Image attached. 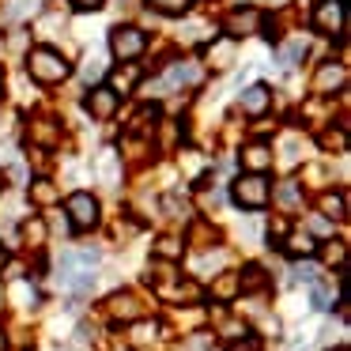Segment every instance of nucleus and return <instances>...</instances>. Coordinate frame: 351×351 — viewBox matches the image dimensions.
<instances>
[{
	"instance_id": "6",
	"label": "nucleus",
	"mask_w": 351,
	"mask_h": 351,
	"mask_svg": "<svg viewBox=\"0 0 351 351\" xmlns=\"http://www.w3.org/2000/svg\"><path fill=\"white\" fill-rule=\"evenodd\" d=\"M268 106H272V87L253 84V87H245V91H242V110H245V114H265Z\"/></svg>"
},
{
	"instance_id": "11",
	"label": "nucleus",
	"mask_w": 351,
	"mask_h": 351,
	"mask_svg": "<svg viewBox=\"0 0 351 351\" xmlns=\"http://www.w3.org/2000/svg\"><path fill=\"white\" fill-rule=\"evenodd\" d=\"M302 57H306V42H302V38L287 42V46L280 49V64H283V69H291V64H295V61H302Z\"/></svg>"
},
{
	"instance_id": "17",
	"label": "nucleus",
	"mask_w": 351,
	"mask_h": 351,
	"mask_svg": "<svg viewBox=\"0 0 351 351\" xmlns=\"http://www.w3.org/2000/svg\"><path fill=\"white\" fill-rule=\"evenodd\" d=\"M102 174H106V182H110V185H117V170H114V152H106V155H102Z\"/></svg>"
},
{
	"instance_id": "28",
	"label": "nucleus",
	"mask_w": 351,
	"mask_h": 351,
	"mask_svg": "<svg viewBox=\"0 0 351 351\" xmlns=\"http://www.w3.org/2000/svg\"><path fill=\"white\" fill-rule=\"evenodd\" d=\"M336 351H348V348H336Z\"/></svg>"
},
{
	"instance_id": "27",
	"label": "nucleus",
	"mask_w": 351,
	"mask_h": 351,
	"mask_svg": "<svg viewBox=\"0 0 351 351\" xmlns=\"http://www.w3.org/2000/svg\"><path fill=\"white\" fill-rule=\"evenodd\" d=\"M272 4H283V0H272Z\"/></svg>"
},
{
	"instance_id": "3",
	"label": "nucleus",
	"mask_w": 351,
	"mask_h": 351,
	"mask_svg": "<svg viewBox=\"0 0 351 351\" xmlns=\"http://www.w3.org/2000/svg\"><path fill=\"white\" fill-rule=\"evenodd\" d=\"M147 46L144 31H136V27H114L110 31V49H114L121 61H132V57H140Z\"/></svg>"
},
{
	"instance_id": "2",
	"label": "nucleus",
	"mask_w": 351,
	"mask_h": 351,
	"mask_svg": "<svg viewBox=\"0 0 351 351\" xmlns=\"http://www.w3.org/2000/svg\"><path fill=\"white\" fill-rule=\"evenodd\" d=\"M268 197H272V189H268L265 174H250V178H238L234 182V200L242 208H265Z\"/></svg>"
},
{
	"instance_id": "29",
	"label": "nucleus",
	"mask_w": 351,
	"mask_h": 351,
	"mask_svg": "<svg viewBox=\"0 0 351 351\" xmlns=\"http://www.w3.org/2000/svg\"><path fill=\"white\" fill-rule=\"evenodd\" d=\"M340 4H343V0H340Z\"/></svg>"
},
{
	"instance_id": "23",
	"label": "nucleus",
	"mask_w": 351,
	"mask_h": 351,
	"mask_svg": "<svg viewBox=\"0 0 351 351\" xmlns=\"http://www.w3.org/2000/svg\"><path fill=\"white\" fill-rule=\"evenodd\" d=\"M34 197H38V200H53L57 193H53V185H34Z\"/></svg>"
},
{
	"instance_id": "7",
	"label": "nucleus",
	"mask_w": 351,
	"mask_h": 351,
	"mask_svg": "<svg viewBox=\"0 0 351 351\" xmlns=\"http://www.w3.org/2000/svg\"><path fill=\"white\" fill-rule=\"evenodd\" d=\"M87 110H91L95 117H110L117 110V95L110 91V87H95V91L87 95Z\"/></svg>"
},
{
	"instance_id": "25",
	"label": "nucleus",
	"mask_w": 351,
	"mask_h": 351,
	"mask_svg": "<svg viewBox=\"0 0 351 351\" xmlns=\"http://www.w3.org/2000/svg\"><path fill=\"white\" fill-rule=\"evenodd\" d=\"M0 265H4V250H0Z\"/></svg>"
},
{
	"instance_id": "16",
	"label": "nucleus",
	"mask_w": 351,
	"mask_h": 351,
	"mask_svg": "<svg viewBox=\"0 0 351 351\" xmlns=\"http://www.w3.org/2000/svg\"><path fill=\"white\" fill-rule=\"evenodd\" d=\"M287 250L295 253V257H298V253H302V257H310V253H313V242H310L306 234H295V238H291V245H287Z\"/></svg>"
},
{
	"instance_id": "10",
	"label": "nucleus",
	"mask_w": 351,
	"mask_h": 351,
	"mask_svg": "<svg viewBox=\"0 0 351 351\" xmlns=\"http://www.w3.org/2000/svg\"><path fill=\"white\" fill-rule=\"evenodd\" d=\"M197 76H200L197 64H174V69L162 76V84H167V87H182V84H197Z\"/></svg>"
},
{
	"instance_id": "1",
	"label": "nucleus",
	"mask_w": 351,
	"mask_h": 351,
	"mask_svg": "<svg viewBox=\"0 0 351 351\" xmlns=\"http://www.w3.org/2000/svg\"><path fill=\"white\" fill-rule=\"evenodd\" d=\"M27 72H31L34 80H42V84H61L64 76H69V61H64L61 53H57V49H34L31 57H27Z\"/></svg>"
},
{
	"instance_id": "14",
	"label": "nucleus",
	"mask_w": 351,
	"mask_h": 351,
	"mask_svg": "<svg viewBox=\"0 0 351 351\" xmlns=\"http://www.w3.org/2000/svg\"><path fill=\"white\" fill-rule=\"evenodd\" d=\"M152 8L162 12V16H182L189 8V0H152Z\"/></svg>"
},
{
	"instance_id": "18",
	"label": "nucleus",
	"mask_w": 351,
	"mask_h": 351,
	"mask_svg": "<svg viewBox=\"0 0 351 351\" xmlns=\"http://www.w3.org/2000/svg\"><path fill=\"white\" fill-rule=\"evenodd\" d=\"M99 76H102V61H95V57H91V61L84 64V80H99Z\"/></svg>"
},
{
	"instance_id": "19",
	"label": "nucleus",
	"mask_w": 351,
	"mask_h": 351,
	"mask_svg": "<svg viewBox=\"0 0 351 351\" xmlns=\"http://www.w3.org/2000/svg\"><path fill=\"white\" fill-rule=\"evenodd\" d=\"M159 253H162V257H178V242H174V238H162Z\"/></svg>"
},
{
	"instance_id": "21",
	"label": "nucleus",
	"mask_w": 351,
	"mask_h": 351,
	"mask_svg": "<svg viewBox=\"0 0 351 351\" xmlns=\"http://www.w3.org/2000/svg\"><path fill=\"white\" fill-rule=\"evenodd\" d=\"M257 283H261V268L250 265V268H245V287H257Z\"/></svg>"
},
{
	"instance_id": "20",
	"label": "nucleus",
	"mask_w": 351,
	"mask_h": 351,
	"mask_svg": "<svg viewBox=\"0 0 351 351\" xmlns=\"http://www.w3.org/2000/svg\"><path fill=\"white\" fill-rule=\"evenodd\" d=\"M280 200H283V204H295V200H298V189H295V185H283V189H280Z\"/></svg>"
},
{
	"instance_id": "22",
	"label": "nucleus",
	"mask_w": 351,
	"mask_h": 351,
	"mask_svg": "<svg viewBox=\"0 0 351 351\" xmlns=\"http://www.w3.org/2000/svg\"><path fill=\"white\" fill-rule=\"evenodd\" d=\"M340 72H336V69H325V72H321V87H328V84H340Z\"/></svg>"
},
{
	"instance_id": "24",
	"label": "nucleus",
	"mask_w": 351,
	"mask_h": 351,
	"mask_svg": "<svg viewBox=\"0 0 351 351\" xmlns=\"http://www.w3.org/2000/svg\"><path fill=\"white\" fill-rule=\"evenodd\" d=\"M80 12H95V8H102V0H72Z\"/></svg>"
},
{
	"instance_id": "12",
	"label": "nucleus",
	"mask_w": 351,
	"mask_h": 351,
	"mask_svg": "<svg viewBox=\"0 0 351 351\" xmlns=\"http://www.w3.org/2000/svg\"><path fill=\"white\" fill-rule=\"evenodd\" d=\"M212 57H215L212 64H219V69H227V64H230V57H234V42H230V38H219V42L212 46Z\"/></svg>"
},
{
	"instance_id": "13",
	"label": "nucleus",
	"mask_w": 351,
	"mask_h": 351,
	"mask_svg": "<svg viewBox=\"0 0 351 351\" xmlns=\"http://www.w3.org/2000/svg\"><path fill=\"white\" fill-rule=\"evenodd\" d=\"M136 80H140V72H136V69H132V64H129V69H125V72H117V80H114V87H110V91H114V95H125V91H129L132 84H136Z\"/></svg>"
},
{
	"instance_id": "15",
	"label": "nucleus",
	"mask_w": 351,
	"mask_h": 351,
	"mask_svg": "<svg viewBox=\"0 0 351 351\" xmlns=\"http://www.w3.org/2000/svg\"><path fill=\"white\" fill-rule=\"evenodd\" d=\"M332 295H336V291H328L325 283H317V280H313V306H317V310H325V306L332 302Z\"/></svg>"
},
{
	"instance_id": "8",
	"label": "nucleus",
	"mask_w": 351,
	"mask_h": 351,
	"mask_svg": "<svg viewBox=\"0 0 351 351\" xmlns=\"http://www.w3.org/2000/svg\"><path fill=\"white\" fill-rule=\"evenodd\" d=\"M253 27H261V12L257 8H242V12H234V16H230L227 31L230 34H250Z\"/></svg>"
},
{
	"instance_id": "9",
	"label": "nucleus",
	"mask_w": 351,
	"mask_h": 351,
	"mask_svg": "<svg viewBox=\"0 0 351 351\" xmlns=\"http://www.w3.org/2000/svg\"><path fill=\"white\" fill-rule=\"evenodd\" d=\"M242 162L253 170V174H261L265 167H272V152H268L265 144H253V147H245V152H242Z\"/></svg>"
},
{
	"instance_id": "4",
	"label": "nucleus",
	"mask_w": 351,
	"mask_h": 351,
	"mask_svg": "<svg viewBox=\"0 0 351 351\" xmlns=\"http://www.w3.org/2000/svg\"><path fill=\"white\" fill-rule=\"evenodd\" d=\"M69 215H72V227L76 230H87L99 223V200L91 193H72L69 197Z\"/></svg>"
},
{
	"instance_id": "5",
	"label": "nucleus",
	"mask_w": 351,
	"mask_h": 351,
	"mask_svg": "<svg viewBox=\"0 0 351 351\" xmlns=\"http://www.w3.org/2000/svg\"><path fill=\"white\" fill-rule=\"evenodd\" d=\"M313 27L321 34H343V4L340 0H321L313 12Z\"/></svg>"
},
{
	"instance_id": "26",
	"label": "nucleus",
	"mask_w": 351,
	"mask_h": 351,
	"mask_svg": "<svg viewBox=\"0 0 351 351\" xmlns=\"http://www.w3.org/2000/svg\"><path fill=\"white\" fill-rule=\"evenodd\" d=\"M0 306H4V291H0Z\"/></svg>"
}]
</instances>
